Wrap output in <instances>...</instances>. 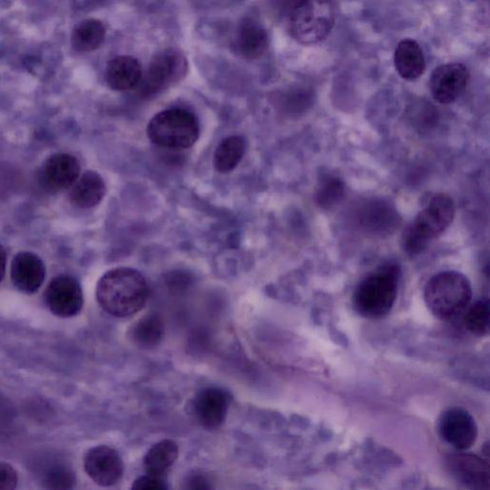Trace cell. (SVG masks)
Segmentation results:
<instances>
[{"instance_id": "cell-1", "label": "cell", "mask_w": 490, "mask_h": 490, "mask_svg": "<svg viewBox=\"0 0 490 490\" xmlns=\"http://www.w3.org/2000/svg\"><path fill=\"white\" fill-rule=\"evenodd\" d=\"M149 295L148 281L135 269L117 268L105 273L97 288L100 307L109 315L127 318L140 312Z\"/></svg>"}, {"instance_id": "cell-2", "label": "cell", "mask_w": 490, "mask_h": 490, "mask_svg": "<svg viewBox=\"0 0 490 490\" xmlns=\"http://www.w3.org/2000/svg\"><path fill=\"white\" fill-rule=\"evenodd\" d=\"M400 277V268L392 263L368 274L353 292L352 303L356 312L367 319L386 316L397 301Z\"/></svg>"}, {"instance_id": "cell-3", "label": "cell", "mask_w": 490, "mask_h": 490, "mask_svg": "<svg viewBox=\"0 0 490 490\" xmlns=\"http://www.w3.org/2000/svg\"><path fill=\"white\" fill-rule=\"evenodd\" d=\"M468 278L458 271H443L427 281L424 301L433 315L451 322L462 315L473 300Z\"/></svg>"}, {"instance_id": "cell-4", "label": "cell", "mask_w": 490, "mask_h": 490, "mask_svg": "<svg viewBox=\"0 0 490 490\" xmlns=\"http://www.w3.org/2000/svg\"><path fill=\"white\" fill-rule=\"evenodd\" d=\"M455 216V205L445 194L433 197L403 235V247L410 256L423 253L431 241L449 228Z\"/></svg>"}, {"instance_id": "cell-5", "label": "cell", "mask_w": 490, "mask_h": 490, "mask_svg": "<svg viewBox=\"0 0 490 490\" xmlns=\"http://www.w3.org/2000/svg\"><path fill=\"white\" fill-rule=\"evenodd\" d=\"M200 127L192 112L183 108L160 111L148 124L147 136L158 147L184 149L199 140Z\"/></svg>"}, {"instance_id": "cell-6", "label": "cell", "mask_w": 490, "mask_h": 490, "mask_svg": "<svg viewBox=\"0 0 490 490\" xmlns=\"http://www.w3.org/2000/svg\"><path fill=\"white\" fill-rule=\"evenodd\" d=\"M335 23L331 0H296L289 15V27L294 40L304 46L323 42Z\"/></svg>"}, {"instance_id": "cell-7", "label": "cell", "mask_w": 490, "mask_h": 490, "mask_svg": "<svg viewBox=\"0 0 490 490\" xmlns=\"http://www.w3.org/2000/svg\"><path fill=\"white\" fill-rule=\"evenodd\" d=\"M187 69V60L179 50L175 48L163 50L150 61L137 88L143 97L155 96L182 79Z\"/></svg>"}, {"instance_id": "cell-8", "label": "cell", "mask_w": 490, "mask_h": 490, "mask_svg": "<svg viewBox=\"0 0 490 490\" xmlns=\"http://www.w3.org/2000/svg\"><path fill=\"white\" fill-rule=\"evenodd\" d=\"M231 394L219 387H207L198 392L190 403V412L196 422L207 430H217L228 418Z\"/></svg>"}, {"instance_id": "cell-9", "label": "cell", "mask_w": 490, "mask_h": 490, "mask_svg": "<svg viewBox=\"0 0 490 490\" xmlns=\"http://www.w3.org/2000/svg\"><path fill=\"white\" fill-rule=\"evenodd\" d=\"M438 431L441 438L458 451L473 447L478 438V426L468 411L454 407L444 411L439 419Z\"/></svg>"}, {"instance_id": "cell-10", "label": "cell", "mask_w": 490, "mask_h": 490, "mask_svg": "<svg viewBox=\"0 0 490 490\" xmlns=\"http://www.w3.org/2000/svg\"><path fill=\"white\" fill-rule=\"evenodd\" d=\"M45 297L50 311L62 318L77 316L84 306V294L80 282L68 275L54 278L49 282Z\"/></svg>"}, {"instance_id": "cell-11", "label": "cell", "mask_w": 490, "mask_h": 490, "mask_svg": "<svg viewBox=\"0 0 490 490\" xmlns=\"http://www.w3.org/2000/svg\"><path fill=\"white\" fill-rule=\"evenodd\" d=\"M87 476L101 486L117 485L124 475V462L116 449L107 445L90 448L85 456Z\"/></svg>"}, {"instance_id": "cell-12", "label": "cell", "mask_w": 490, "mask_h": 490, "mask_svg": "<svg viewBox=\"0 0 490 490\" xmlns=\"http://www.w3.org/2000/svg\"><path fill=\"white\" fill-rule=\"evenodd\" d=\"M449 475L461 485L474 490H488L490 469L486 461L477 455L459 451L446 458Z\"/></svg>"}, {"instance_id": "cell-13", "label": "cell", "mask_w": 490, "mask_h": 490, "mask_svg": "<svg viewBox=\"0 0 490 490\" xmlns=\"http://www.w3.org/2000/svg\"><path fill=\"white\" fill-rule=\"evenodd\" d=\"M469 79L467 67L459 63L447 64L433 71L429 82L432 97L440 104L455 102L464 91Z\"/></svg>"}, {"instance_id": "cell-14", "label": "cell", "mask_w": 490, "mask_h": 490, "mask_svg": "<svg viewBox=\"0 0 490 490\" xmlns=\"http://www.w3.org/2000/svg\"><path fill=\"white\" fill-rule=\"evenodd\" d=\"M79 160L69 154H55L44 163L41 179L44 186L51 192L70 189L81 176Z\"/></svg>"}, {"instance_id": "cell-15", "label": "cell", "mask_w": 490, "mask_h": 490, "mask_svg": "<svg viewBox=\"0 0 490 490\" xmlns=\"http://www.w3.org/2000/svg\"><path fill=\"white\" fill-rule=\"evenodd\" d=\"M46 275L43 260L32 252L17 253L11 265V279L20 291L32 294L40 290Z\"/></svg>"}, {"instance_id": "cell-16", "label": "cell", "mask_w": 490, "mask_h": 490, "mask_svg": "<svg viewBox=\"0 0 490 490\" xmlns=\"http://www.w3.org/2000/svg\"><path fill=\"white\" fill-rule=\"evenodd\" d=\"M235 47L245 59L260 58L269 48L267 30L253 18H244L237 29Z\"/></svg>"}, {"instance_id": "cell-17", "label": "cell", "mask_w": 490, "mask_h": 490, "mask_svg": "<svg viewBox=\"0 0 490 490\" xmlns=\"http://www.w3.org/2000/svg\"><path fill=\"white\" fill-rule=\"evenodd\" d=\"M143 71L138 60L130 56H119L109 61L106 80L108 87L116 91H128L138 87Z\"/></svg>"}, {"instance_id": "cell-18", "label": "cell", "mask_w": 490, "mask_h": 490, "mask_svg": "<svg viewBox=\"0 0 490 490\" xmlns=\"http://www.w3.org/2000/svg\"><path fill=\"white\" fill-rule=\"evenodd\" d=\"M164 322L158 313H147L128 330L127 336L131 344L141 350L157 348L163 341Z\"/></svg>"}, {"instance_id": "cell-19", "label": "cell", "mask_w": 490, "mask_h": 490, "mask_svg": "<svg viewBox=\"0 0 490 490\" xmlns=\"http://www.w3.org/2000/svg\"><path fill=\"white\" fill-rule=\"evenodd\" d=\"M103 178L94 171L84 173L70 188L69 200L81 209H90L97 206L106 195Z\"/></svg>"}, {"instance_id": "cell-20", "label": "cell", "mask_w": 490, "mask_h": 490, "mask_svg": "<svg viewBox=\"0 0 490 490\" xmlns=\"http://www.w3.org/2000/svg\"><path fill=\"white\" fill-rule=\"evenodd\" d=\"M394 66L400 77L406 81L422 77L425 71V59L420 45L413 40L402 41L394 52Z\"/></svg>"}, {"instance_id": "cell-21", "label": "cell", "mask_w": 490, "mask_h": 490, "mask_svg": "<svg viewBox=\"0 0 490 490\" xmlns=\"http://www.w3.org/2000/svg\"><path fill=\"white\" fill-rule=\"evenodd\" d=\"M179 445L173 440H163L148 449L143 465L147 475L164 477L179 458Z\"/></svg>"}, {"instance_id": "cell-22", "label": "cell", "mask_w": 490, "mask_h": 490, "mask_svg": "<svg viewBox=\"0 0 490 490\" xmlns=\"http://www.w3.org/2000/svg\"><path fill=\"white\" fill-rule=\"evenodd\" d=\"M247 148L242 137L232 136L223 139L214 155V167L218 173L230 174L240 163Z\"/></svg>"}, {"instance_id": "cell-23", "label": "cell", "mask_w": 490, "mask_h": 490, "mask_svg": "<svg viewBox=\"0 0 490 490\" xmlns=\"http://www.w3.org/2000/svg\"><path fill=\"white\" fill-rule=\"evenodd\" d=\"M106 28L98 20H86L74 28L71 45L80 53H89L98 49L104 43Z\"/></svg>"}, {"instance_id": "cell-24", "label": "cell", "mask_w": 490, "mask_h": 490, "mask_svg": "<svg viewBox=\"0 0 490 490\" xmlns=\"http://www.w3.org/2000/svg\"><path fill=\"white\" fill-rule=\"evenodd\" d=\"M489 301L487 298L477 300L464 311L463 323L471 334L483 337L489 332Z\"/></svg>"}, {"instance_id": "cell-25", "label": "cell", "mask_w": 490, "mask_h": 490, "mask_svg": "<svg viewBox=\"0 0 490 490\" xmlns=\"http://www.w3.org/2000/svg\"><path fill=\"white\" fill-rule=\"evenodd\" d=\"M345 194V186L342 179L335 177L326 178L318 188L316 202L323 209H331L341 202Z\"/></svg>"}, {"instance_id": "cell-26", "label": "cell", "mask_w": 490, "mask_h": 490, "mask_svg": "<svg viewBox=\"0 0 490 490\" xmlns=\"http://www.w3.org/2000/svg\"><path fill=\"white\" fill-rule=\"evenodd\" d=\"M44 482L47 488L68 489L73 487L75 477L70 469L59 465L48 470Z\"/></svg>"}, {"instance_id": "cell-27", "label": "cell", "mask_w": 490, "mask_h": 490, "mask_svg": "<svg viewBox=\"0 0 490 490\" xmlns=\"http://www.w3.org/2000/svg\"><path fill=\"white\" fill-rule=\"evenodd\" d=\"M168 486L164 477L146 475L134 481L131 489L134 490H165Z\"/></svg>"}, {"instance_id": "cell-28", "label": "cell", "mask_w": 490, "mask_h": 490, "mask_svg": "<svg viewBox=\"0 0 490 490\" xmlns=\"http://www.w3.org/2000/svg\"><path fill=\"white\" fill-rule=\"evenodd\" d=\"M15 469L7 463H0V490H12L17 485Z\"/></svg>"}, {"instance_id": "cell-29", "label": "cell", "mask_w": 490, "mask_h": 490, "mask_svg": "<svg viewBox=\"0 0 490 490\" xmlns=\"http://www.w3.org/2000/svg\"><path fill=\"white\" fill-rule=\"evenodd\" d=\"M185 489H210L212 486L209 479L203 475H194L188 476L184 482Z\"/></svg>"}, {"instance_id": "cell-30", "label": "cell", "mask_w": 490, "mask_h": 490, "mask_svg": "<svg viewBox=\"0 0 490 490\" xmlns=\"http://www.w3.org/2000/svg\"><path fill=\"white\" fill-rule=\"evenodd\" d=\"M7 265V255L5 248L0 244V282H2L5 277Z\"/></svg>"}]
</instances>
